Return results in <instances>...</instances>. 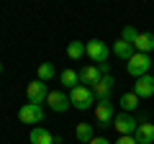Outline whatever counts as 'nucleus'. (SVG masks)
Segmentation results:
<instances>
[{
  "label": "nucleus",
  "mask_w": 154,
  "mask_h": 144,
  "mask_svg": "<svg viewBox=\"0 0 154 144\" xmlns=\"http://www.w3.org/2000/svg\"><path fill=\"white\" fill-rule=\"evenodd\" d=\"M69 103L75 105L77 111H88L90 105H95V95L90 88H85V85H77L75 90H69Z\"/></svg>",
  "instance_id": "f257e3e1"
},
{
  "label": "nucleus",
  "mask_w": 154,
  "mask_h": 144,
  "mask_svg": "<svg viewBox=\"0 0 154 144\" xmlns=\"http://www.w3.org/2000/svg\"><path fill=\"white\" fill-rule=\"evenodd\" d=\"M149 67H152V59H149V54H141V52H136V54L126 62V72L131 77H144V75H149Z\"/></svg>",
  "instance_id": "f03ea898"
},
{
  "label": "nucleus",
  "mask_w": 154,
  "mask_h": 144,
  "mask_svg": "<svg viewBox=\"0 0 154 144\" xmlns=\"http://www.w3.org/2000/svg\"><path fill=\"white\" fill-rule=\"evenodd\" d=\"M113 118H116V113H113L110 98L108 100H98V103H95V124H98L100 129H108V126H113Z\"/></svg>",
  "instance_id": "7ed1b4c3"
},
{
  "label": "nucleus",
  "mask_w": 154,
  "mask_h": 144,
  "mask_svg": "<svg viewBox=\"0 0 154 144\" xmlns=\"http://www.w3.org/2000/svg\"><path fill=\"white\" fill-rule=\"evenodd\" d=\"M136 126H139V121L131 116V113H123L121 111L118 116L113 118V129L121 134V136H134V134H136Z\"/></svg>",
  "instance_id": "20e7f679"
},
{
  "label": "nucleus",
  "mask_w": 154,
  "mask_h": 144,
  "mask_svg": "<svg viewBox=\"0 0 154 144\" xmlns=\"http://www.w3.org/2000/svg\"><path fill=\"white\" fill-rule=\"evenodd\" d=\"M26 98H28V103H36V105H41L46 98H49L46 83H41V80H33V83H28V85H26Z\"/></svg>",
  "instance_id": "39448f33"
},
{
  "label": "nucleus",
  "mask_w": 154,
  "mask_h": 144,
  "mask_svg": "<svg viewBox=\"0 0 154 144\" xmlns=\"http://www.w3.org/2000/svg\"><path fill=\"white\" fill-rule=\"evenodd\" d=\"M18 118H21L23 124H41L44 121V108L36 105V103H26L21 111H18Z\"/></svg>",
  "instance_id": "423d86ee"
},
{
  "label": "nucleus",
  "mask_w": 154,
  "mask_h": 144,
  "mask_svg": "<svg viewBox=\"0 0 154 144\" xmlns=\"http://www.w3.org/2000/svg\"><path fill=\"white\" fill-rule=\"evenodd\" d=\"M85 46H88V52H85V54H88L93 62H98V64L108 62V46H105V41H100V39H93V41H88Z\"/></svg>",
  "instance_id": "0eeeda50"
},
{
  "label": "nucleus",
  "mask_w": 154,
  "mask_h": 144,
  "mask_svg": "<svg viewBox=\"0 0 154 144\" xmlns=\"http://www.w3.org/2000/svg\"><path fill=\"white\" fill-rule=\"evenodd\" d=\"M113 85H116V80H113V75H105V77H100L98 83L93 85V95H95V103L98 100H108L110 98V90H113Z\"/></svg>",
  "instance_id": "6e6552de"
},
{
  "label": "nucleus",
  "mask_w": 154,
  "mask_h": 144,
  "mask_svg": "<svg viewBox=\"0 0 154 144\" xmlns=\"http://www.w3.org/2000/svg\"><path fill=\"white\" fill-rule=\"evenodd\" d=\"M46 103H49V108L54 113H64L67 108H69V95L62 93V90H49V98H46Z\"/></svg>",
  "instance_id": "1a4fd4ad"
},
{
  "label": "nucleus",
  "mask_w": 154,
  "mask_h": 144,
  "mask_svg": "<svg viewBox=\"0 0 154 144\" xmlns=\"http://www.w3.org/2000/svg\"><path fill=\"white\" fill-rule=\"evenodd\" d=\"M134 139H136V144H154V124L149 118L146 121H139Z\"/></svg>",
  "instance_id": "9d476101"
},
{
  "label": "nucleus",
  "mask_w": 154,
  "mask_h": 144,
  "mask_svg": "<svg viewBox=\"0 0 154 144\" xmlns=\"http://www.w3.org/2000/svg\"><path fill=\"white\" fill-rule=\"evenodd\" d=\"M134 93H136L139 98H152V95H154V77H152V75L136 77V83H134Z\"/></svg>",
  "instance_id": "9b49d317"
},
{
  "label": "nucleus",
  "mask_w": 154,
  "mask_h": 144,
  "mask_svg": "<svg viewBox=\"0 0 154 144\" xmlns=\"http://www.w3.org/2000/svg\"><path fill=\"white\" fill-rule=\"evenodd\" d=\"M80 75V85H85V88H93L95 83H98L103 75L98 72V64H90V67H82V70L77 72Z\"/></svg>",
  "instance_id": "f8f14e48"
},
{
  "label": "nucleus",
  "mask_w": 154,
  "mask_h": 144,
  "mask_svg": "<svg viewBox=\"0 0 154 144\" xmlns=\"http://www.w3.org/2000/svg\"><path fill=\"white\" fill-rule=\"evenodd\" d=\"M75 136H77V142L80 144H90L95 139V129H93V124H88V121H80L75 126Z\"/></svg>",
  "instance_id": "ddd939ff"
},
{
  "label": "nucleus",
  "mask_w": 154,
  "mask_h": 144,
  "mask_svg": "<svg viewBox=\"0 0 154 144\" xmlns=\"http://www.w3.org/2000/svg\"><path fill=\"white\" fill-rule=\"evenodd\" d=\"M28 142L31 144H54V134L46 131L44 126H33L31 134H28Z\"/></svg>",
  "instance_id": "4468645a"
},
{
  "label": "nucleus",
  "mask_w": 154,
  "mask_h": 144,
  "mask_svg": "<svg viewBox=\"0 0 154 144\" xmlns=\"http://www.w3.org/2000/svg\"><path fill=\"white\" fill-rule=\"evenodd\" d=\"M113 54L118 57V59L128 62V59H131L134 54H136V49H134V44H128V41L118 39V41H113Z\"/></svg>",
  "instance_id": "2eb2a0df"
},
{
  "label": "nucleus",
  "mask_w": 154,
  "mask_h": 144,
  "mask_svg": "<svg viewBox=\"0 0 154 144\" xmlns=\"http://www.w3.org/2000/svg\"><path fill=\"white\" fill-rule=\"evenodd\" d=\"M134 49L141 52V54H149V52H154V33H139L136 41H134Z\"/></svg>",
  "instance_id": "dca6fc26"
},
{
  "label": "nucleus",
  "mask_w": 154,
  "mask_h": 144,
  "mask_svg": "<svg viewBox=\"0 0 154 144\" xmlns=\"http://www.w3.org/2000/svg\"><path fill=\"white\" fill-rule=\"evenodd\" d=\"M139 100H141V98H139L134 90H131V93H123V95H121V108H123V113L136 111V108H139Z\"/></svg>",
  "instance_id": "f3484780"
},
{
  "label": "nucleus",
  "mask_w": 154,
  "mask_h": 144,
  "mask_svg": "<svg viewBox=\"0 0 154 144\" xmlns=\"http://www.w3.org/2000/svg\"><path fill=\"white\" fill-rule=\"evenodd\" d=\"M59 80H62V85H64L67 90H75L77 85H80V75H77L75 70H64L59 75Z\"/></svg>",
  "instance_id": "a211bd4d"
},
{
  "label": "nucleus",
  "mask_w": 154,
  "mask_h": 144,
  "mask_svg": "<svg viewBox=\"0 0 154 144\" xmlns=\"http://www.w3.org/2000/svg\"><path fill=\"white\" fill-rule=\"evenodd\" d=\"M85 52H88V46H85L82 41H69V44H67V57H69V59H82Z\"/></svg>",
  "instance_id": "6ab92c4d"
},
{
  "label": "nucleus",
  "mask_w": 154,
  "mask_h": 144,
  "mask_svg": "<svg viewBox=\"0 0 154 144\" xmlns=\"http://www.w3.org/2000/svg\"><path fill=\"white\" fill-rule=\"evenodd\" d=\"M54 64H51V62H44V64H38V77L36 80H41V83H49L51 77H54Z\"/></svg>",
  "instance_id": "aec40b11"
},
{
  "label": "nucleus",
  "mask_w": 154,
  "mask_h": 144,
  "mask_svg": "<svg viewBox=\"0 0 154 144\" xmlns=\"http://www.w3.org/2000/svg\"><path fill=\"white\" fill-rule=\"evenodd\" d=\"M136 36H139V31H136L134 26H123V31H121V39H123V41L134 44V41H136Z\"/></svg>",
  "instance_id": "412c9836"
},
{
  "label": "nucleus",
  "mask_w": 154,
  "mask_h": 144,
  "mask_svg": "<svg viewBox=\"0 0 154 144\" xmlns=\"http://www.w3.org/2000/svg\"><path fill=\"white\" fill-rule=\"evenodd\" d=\"M98 72L103 75V77H105V75H110V62H103V64H98Z\"/></svg>",
  "instance_id": "4be33fe9"
},
{
  "label": "nucleus",
  "mask_w": 154,
  "mask_h": 144,
  "mask_svg": "<svg viewBox=\"0 0 154 144\" xmlns=\"http://www.w3.org/2000/svg\"><path fill=\"white\" fill-rule=\"evenodd\" d=\"M113 144H136V139L134 136H121L118 142H113Z\"/></svg>",
  "instance_id": "5701e85b"
},
{
  "label": "nucleus",
  "mask_w": 154,
  "mask_h": 144,
  "mask_svg": "<svg viewBox=\"0 0 154 144\" xmlns=\"http://www.w3.org/2000/svg\"><path fill=\"white\" fill-rule=\"evenodd\" d=\"M90 144H113V142H108V139H105V136H95V139H93V142H90Z\"/></svg>",
  "instance_id": "b1692460"
},
{
  "label": "nucleus",
  "mask_w": 154,
  "mask_h": 144,
  "mask_svg": "<svg viewBox=\"0 0 154 144\" xmlns=\"http://www.w3.org/2000/svg\"><path fill=\"white\" fill-rule=\"evenodd\" d=\"M0 72H3V64H0Z\"/></svg>",
  "instance_id": "393cba45"
}]
</instances>
